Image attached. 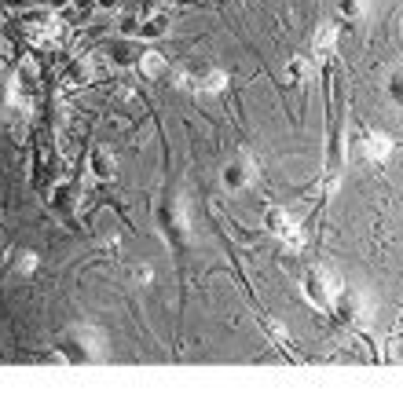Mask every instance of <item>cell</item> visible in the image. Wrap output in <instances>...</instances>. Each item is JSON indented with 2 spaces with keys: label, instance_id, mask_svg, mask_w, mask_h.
<instances>
[{
  "label": "cell",
  "instance_id": "obj_1",
  "mask_svg": "<svg viewBox=\"0 0 403 395\" xmlns=\"http://www.w3.org/2000/svg\"><path fill=\"white\" fill-rule=\"evenodd\" d=\"M268 227L275 230V235L289 245V249H301L304 245V238H301V227L294 223V216H289V212H282V209H271L268 212Z\"/></svg>",
  "mask_w": 403,
  "mask_h": 395
},
{
  "label": "cell",
  "instance_id": "obj_2",
  "mask_svg": "<svg viewBox=\"0 0 403 395\" xmlns=\"http://www.w3.org/2000/svg\"><path fill=\"white\" fill-rule=\"evenodd\" d=\"M363 151H367V158H374V161H385L392 154V143L385 139V136H378V132H367V139H363Z\"/></svg>",
  "mask_w": 403,
  "mask_h": 395
},
{
  "label": "cell",
  "instance_id": "obj_3",
  "mask_svg": "<svg viewBox=\"0 0 403 395\" xmlns=\"http://www.w3.org/2000/svg\"><path fill=\"white\" fill-rule=\"evenodd\" d=\"M139 70H143V77H161V74H165V55L147 52L139 59Z\"/></svg>",
  "mask_w": 403,
  "mask_h": 395
},
{
  "label": "cell",
  "instance_id": "obj_4",
  "mask_svg": "<svg viewBox=\"0 0 403 395\" xmlns=\"http://www.w3.org/2000/svg\"><path fill=\"white\" fill-rule=\"evenodd\" d=\"M37 253H19V256H15V271H22V275H34L37 271Z\"/></svg>",
  "mask_w": 403,
  "mask_h": 395
}]
</instances>
